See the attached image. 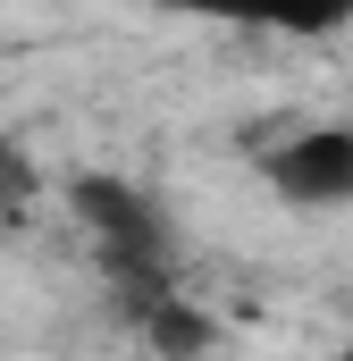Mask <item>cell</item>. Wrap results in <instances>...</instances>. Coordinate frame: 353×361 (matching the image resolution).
Masks as SVG:
<instances>
[{
    "label": "cell",
    "instance_id": "cell-1",
    "mask_svg": "<svg viewBox=\"0 0 353 361\" xmlns=\"http://www.w3.org/2000/svg\"><path fill=\"white\" fill-rule=\"evenodd\" d=\"M68 219H76V235H85L92 269L109 277V294H126L135 319H143L160 294H176V235H169V219H160V202H152L143 185L92 169V177L68 185Z\"/></svg>",
    "mask_w": 353,
    "mask_h": 361
},
{
    "label": "cell",
    "instance_id": "cell-4",
    "mask_svg": "<svg viewBox=\"0 0 353 361\" xmlns=\"http://www.w3.org/2000/svg\"><path fill=\"white\" fill-rule=\"evenodd\" d=\"M8 185H17V143L0 135V202H8Z\"/></svg>",
    "mask_w": 353,
    "mask_h": 361
},
{
    "label": "cell",
    "instance_id": "cell-2",
    "mask_svg": "<svg viewBox=\"0 0 353 361\" xmlns=\"http://www.w3.org/2000/svg\"><path fill=\"white\" fill-rule=\"evenodd\" d=\"M261 177L286 210H353V126L311 118L261 152Z\"/></svg>",
    "mask_w": 353,
    "mask_h": 361
},
{
    "label": "cell",
    "instance_id": "cell-3",
    "mask_svg": "<svg viewBox=\"0 0 353 361\" xmlns=\"http://www.w3.org/2000/svg\"><path fill=\"white\" fill-rule=\"evenodd\" d=\"M176 8L227 34H286V42H328L353 25V0H176Z\"/></svg>",
    "mask_w": 353,
    "mask_h": 361
}]
</instances>
